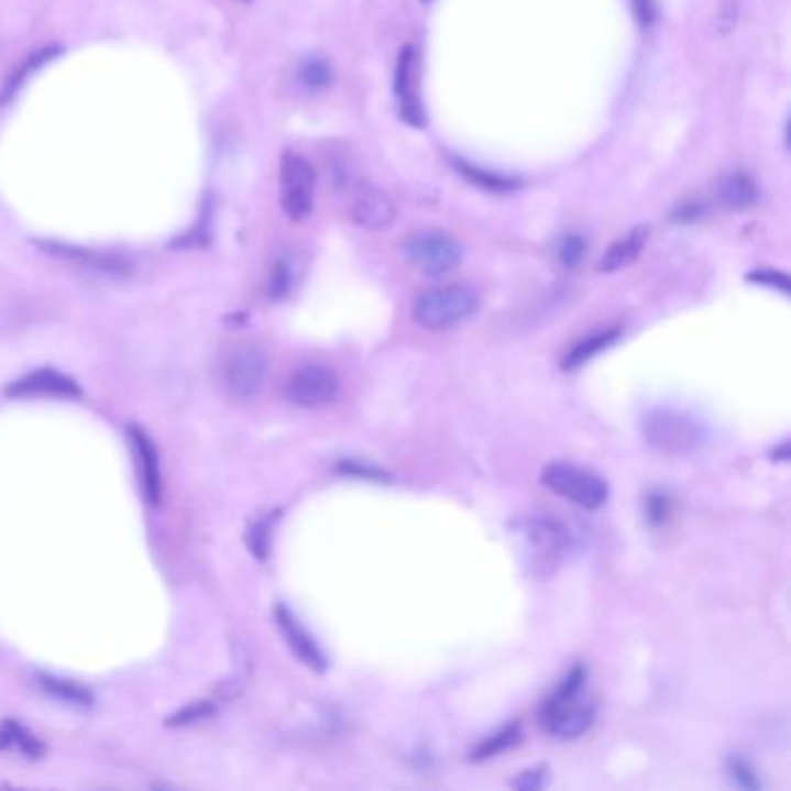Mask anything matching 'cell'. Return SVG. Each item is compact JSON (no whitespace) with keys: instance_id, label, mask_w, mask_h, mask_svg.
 Returning a JSON list of instances; mask_svg holds the SVG:
<instances>
[{"instance_id":"cell-32","label":"cell","mask_w":791,"mask_h":791,"mask_svg":"<svg viewBox=\"0 0 791 791\" xmlns=\"http://www.w3.org/2000/svg\"><path fill=\"white\" fill-rule=\"evenodd\" d=\"M543 784H546V773L541 771V768H534V771H525V773H520L516 780H513V787L523 789V791L541 789Z\"/></svg>"},{"instance_id":"cell-22","label":"cell","mask_w":791,"mask_h":791,"mask_svg":"<svg viewBox=\"0 0 791 791\" xmlns=\"http://www.w3.org/2000/svg\"><path fill=\"white\" fill-rule=\"evenodd\" d=\"M520 740V724H506L504 729H499L497 734L487 736L476 750H474V759H490V757H497L502 752H506L510 745H516Z\"/></svg>"},{"instance_id":"cell-6","label":"cell","mask_w":791,"mask_h":791,"mask_svg":"<svg viewBox=\"0 0 791 791\" xmlns=\"http://www.w3.org/2000/svg\"><path fill=\"white\" fill-rule=\"evenodd\" d=\"M339 395V378L326 365L299 367L286 383V397L303 409L328 406Z\"/></svg>"},{"instance_id":"cell-4","label":"cell","mask_w":791,"mask_h":791,"mask_svg":"<svg viewBox=\"0 0 791 791\" xmlns=\"http://www.w3.org/2000/svg\"><path fill=\"white\" fill-rule=\"evenodd\" d=\"M404 259L427 276H441L455 270L462 261L460 244L439 230L414 232L402 244Z\"/></svg>"},{"instance_id":"cell-8","label":"cell","mask_w":791,"mask_h":791,"mask_svg":"<svg viewBox=\"0 0 791 791\" xmlns=\"http://www.w3.org/2000/svg\"><path fill=\"white\" fill-rule=\"evenodd\" d=\"M418 52L414 45H404V50L397 56L395 66V98H397V110L399 119H404L414 128H422L427 123L425 107L418 89Z\"/></svg>"},{"instance_id":"cell-10","label":"cell","mask_w":791,"mask_h":791,"mask_svg":"<svg viewBox=\"0 0 791 791\" xmlns=\"http://www.w3.org/2000/svg\"><path fill=\"white\" fill-rule=\"evenodd\" d=\"M276 625H279V631L284 634L288 648L293 650V655L307 664L314 671H326L328 669V657L326 652L320 650V646L314 640V636L297 623V617L286 608V606H276Z\"/></svg>"},{"instance_id":"cell-18","label":"cell","mask_w":791,"mask_h":791,"mask_svg":"<svg viewBox=\"0 0 791 791\" xmlns=\"http://www.w3.org/2000/svg\"><path fill=\"white\" fill-rule=\"evenodd\" d=\"M37 249H42L45 253L54 255V259H63L70 261L75 265H87L91 270H100V272H121L125 270V263L119 259H112V255L105 253H96L89 249H81L75 244H63V242H37Z\"/></svg>"},{"instance_id":"cell-33","label":"cell","mask_w":791,"mask_h":791,"mask_svg":"<svg viewBox=\"0 0 791 791\" xmlns=\"http://www.w3.org/2000/svg\"><path fill=\"white\" fill-rule=\"evenodd\" d=\"M701 217H703V205H699V202L678 205L675 211H673V219L680 221V223H692V221H696Z\"/></svg>"},{"instance_id":"cell-34","label":"cell","mask_w":791,"mask_h":791,"mask_svg":"<svg viewBox=\"0 0 791 791\" xmlns=\"http://www.w3.org/2000/svg\"><path fill=\"white\" fill-rule=\"evenodd\" d=\"M422 3H430V0H422Z\"/></svg>"},{"instance_id":"cell-15","label":"cell","mask_w":791,"mask_h":791,"mask_svg":"<svg viewBox=\"0 0 791 791\" xmlns=\"http://www.w3.org/2000/svg\"><path fill=\"white\" fill-rule=\"evenodd\" d=\"M715 196L724 209L743 211L750 209L757 202L759 190H757V182L747 173H743V169H738V173L726 175L717 182Z\"/></svg>"},{"instance_id":"cell-23","label":"cell","mask_w":791,"mask_h":791,"mask_svg":"<svg viewBox=\"0 0 791 791\" xmlns=\"http://www.w3.org/2000/svg\"><path fill=\"white\" fill-rule=\"evenodd\" d=\"M299 79L307 84L309 89H326L332 84V68L326 58L309 56L299 63Z\"/></svg>"},{"instance_id":"cell-14","label":"cell","mask_w":791,"mask_h":791,"mask_svg":"<svg viewBox=\"0 0 791 791\" xmlns=\"http://www.w3.org/2000/svg\"><path fill=\"white\" fill-rule=\"evenodd\" d=\"M10 395H24V397H79V386L58 372L52 370H42V372H33L24 378L14 381L12 386L8 388Z\"/></svg>"},{"instance_id":"cell-9","label":"cell","mask_w":791,"mask_h":791,"mask_svg":"<svg viewBox=\"0 0 791 791\" xmlns=\"http://www.w3.org/2000/svg\"><path fill=\"white\" fill-rule=\"evenodd\" d=\"M351 219L365 230H386L397 219V207L381 188L362 184L355 190V198L351 205Z\"/></svg>"},{"instance_id":"cell-5","label":"cell","mask_w":791,"mask_h":791,"mask_svg":"<svg viewBox=\"0 0 791 791\" xmlns=\"http://www.w3.org/2000/svg\"><path fill=\"white\" fill-rule=\"evenodd\" d=\"M282 207L290 221H303L314 211L316 196V169L295 152H286L282 158Z\"/></svg>"},{"instance_id":"cell-24","label":"cell","mask_w":791,"mask_h":791,"mask_svg":"<svg viewBox=\"0 0 791 791\" xmlns=\"http://www.w3.org/2000/svg\"><path fill=\"white\" fill-rule=\"evenodd\" d=\"M585 251H587V244L585 240L581 238V234H564V238L558 242V249H554V255H558V261L562 267L567 270H573L579 267L581 261L585 259Z\"/></svg>"},{"instance_id":"cell-30","label":"cell","mask_w":791,"mask_h":791,"mask_svg":"<svg viewBox=\"0 0 791 791\" xmlns=\"http://www.w3.org/2000/svg\"><path fill=\"white\" fill-rule=\"evenodd\" d=\"M747 282L752 284H761L768 288H776L782 295H789V276L778 272V270H757L752 274H747Z\"/></svg>"},{"instance_id":"cell-27","label":"cell","mask_w":791,"mask_h":791,"mask_svg":"<svg viewBox=\"0 0 791 791\" xmlns=\"http://www.w3.org/2000/svg\"><path fill=\"white\" fill-rule=\"evenodd\" d=\"M246 543L251 548V552L255 554L259 560H265L267 552H270V525L259 520V523H251L249 525V531H246Z\"/></svg>"},{"instance_id":"cell-21","label":"cell","mask_w":791,"mask_h":791,"mask_svg":"<svg viewBox=\"0 0 791 791\" xmlns=\"http://www.w3.org/2000/svg\"><path fill=\"white\" fill-rule=\"evenodd\" d=\"M0 747H8V750L12 747V750L31 759H37L42 755V743L26 729V726H21L17 722H6L0 726Z\"/></svg>"},{"instance_id":"cell-29","label":"cell","mask_w":791,"mask_h":791,"mask_svg":"<svg viewBox=\"0 0 791 791\" xmlns=\"http://www.w3.org/2000/svg\"><path fill=\"white\" fill-rule=\"evenodd\" d=\"M629 3H631V14L636 19L638 29L650 31L657 24V17H659L657 0H629Z\"/></svg>"},{"instance_id":"cell-31","label":"cell","mask_w":791,"mask_h":791,"mask_svg":"<svg viewBox=\"0 0 791 791\" xmlns=\"http://www.w3.org/2000/svg\"><path fill=\"white\" fill-rule=\"evenodd\" d=\"M42 685H45L50 692L58 694L61 699H68V701H89V694H87V692H84V690L77 688V685H70V682H66V680L42 678Z\"/></svg>"},{"instance_id":"cell-20","label":"cell","mask_w":791,"mask_h":791,"mask_svg":"<svg viewBox=\"0 0 791 791\" xmlns=\"http://www.w3.org/2000/svg\"><path fill=\"white\" fill-rule=\"evenodd\" d=\"M455 167L460 169V173L481 188L490 190V194H508V190H516L520 186L518 179L513 177H506V175H497V173H490V169H483V167H476L472 163H466L462 158H455Z\"/></svg>"},{"instance_id":"cell-11","label":"cell","mask_w":791,"mask_h":791,"mask_svg":"<svg viewBox=\"0 0 791 791\" xmlns=\"http://www.w3.org/2000/svg\"><path fill=\"white\" fill-rule=\"evenodd\" d=\"M128 441H131L133 455L138 462V474L146 499L152 504L161 502V462L154 441L140 427H128Z\"/></svg>"},{"instance_id":"cell-7","label":"cell","mask_w":791,"mask_h":791,"mask_svg":"<svg viewBox=\"0 0 791 791\" xmlns=\"http://www.w3.org/2000/svg\"><path fill=\"white\" fill-rule=\"evenodd\" d=\"M267 355L255 347H240L230 351L226 360V383L234 397L249 399L261 393L267 378Z\"/></svg>"},{"instance_id":"cell-3","label":"cell","mask_w":791,"mask_h":791,"mask_svg":"<svg viewBox=\"0 0 791 791\" xmlns=\"http://www.w3.org/2000/svg\"><path fill=\"white\" fill-rule=\"evenodd\" d=\"M541 483L552 490L554 495L587 510L602 508L608 499V483L598 474L590 472V469L571 462H550L543 469Z\"/></svg>"},{"instance_id":"cell-28","label":"cell","mask_w":791,"mask_h":791,"mask_svg":"<svg viewBox=\"0 0 791 791\" xmlns=\"http://www.w3.org/2000/svg\"><path fill=\"white\" fill-rule=\"evenodd\" d=\"M671 513V497L667 493H650L646 497V518L652 525H664Z\"/></svg>"},{"instance_id":"cell-13","label":"cell","mask_w":791,"mask_h":791,"mask_svg":"<svg viewBox=\"0 0 791 791\" xmlns=\"http://www.w3.org/2000/svg\"><path fill=\"white\" fill-rule=\"evenodd\" d=\"M594 705L592 703H579V699L567 703L564 708L546 715L541 722L546 729L560 740H573L587 734L594 724Z\"/></svg>"},{"instance_id":"cell-12","label":"cell","mask_w":791,"mask_h":791,"mask_svg":"<svg viewBox=\"0 0 791 791\" xmlns=\"http://www.w3.org/2000/svg\"><path fill=\"white\" fill-rule=\"evenodd\" d=\"M525 537L529 546L537 552V558L546 564H554V560L562 558L569 546V531L562 523L552 518H534L525 527Z\"/></svg>"},{"instance_id":"cell-2","label":"cell","mask_w":791,"mask_h":791,"mask_svg":"<svg viewBox=\"0 0 791 791\" xmlns=\"http://www.w3.org/2000/svg\"><path fill=\"white\" fill-rule=\"evenodd\" d=\"M646 439L652 448L669 455H692L705 443V427L690 414L657 409L644 422Z\"/></svg>"},{"instance_id":"cell-17","label":"cell","mask_w":791,"mask_h":791,"mask_svg":"<svg viewBox=\"0 0 791 791\" xmlns=\"http://www.w3.org/2000/svg\"><path fill=\"white\" fill-rule=\"evenodd\" d=\"M646 242H648V228L644 226L634 228L629 234H625V238H619L617 242L611 244V249L602 255V261H598L596 270L611 274L629 267L631 263H636L640 251L646 249Z\"/></svg>"},{"instance_id":"cell-19","label":"cell","mask_w":791,"mask_h":791,"mask_svg":"<svg viewBox=\"0 0 791 791\" xmlns=\"http://www.w3.org/2000/svg\"><path fill=\"white\" fill-rule=\"evenodd\" d=\"M619 334H623V330H619V328H608V330L594 332L590 337H583L581 341H575V344L567 351V355L562 360V370H575V367L585 365V362H590L594 355H598L602 351H606L608 347H613L615 341L619 339Z\"/></svg>"},{"instance_id":"cell-25","label":"cell","mask_w":791,"mask_h":791,"mask_svg":"<svg viewBox=\"0 0 791 791\" xmlns=\"http://www.w3.org/2000/svg\"><path fill=\"white\" fill-rule=\"evenodd\" d=\"M293 286V270L288 265V261H279L272 272H270V279H267V295L270 299H282L288 295Z\"/></svg>"},{"instance_id":"cell-26","label":"cell","mask_w":791,"mask_h":791,"mask_svg":"<svg viewBox=\"0 0 791 791\" xmlns=\"http://www.w3.org/2000/svg\"><path fill=\"white\" fill-rule=\"evenodd\" d=\"M726 771H729V778L734 780L736 787H743V789H759V778L755 773V768L747 763L745 759L740 757H732L729 763H726Z\"/></svg>"},{"instance_id":"cell-16","label":"cell","mask_w":791,"mask_h":791,"mask_svg":"<svg viewBox=\"0 0 791 791\" xmlns=\"http://www.w3.org/2000/svg\"><path fill=\"white\" fill-rule=\"evenodd\" d=\"M61 52H63L61 45H47V47H42V50L33 52L31 56H26L24 63H21V66H19L3 84H0V107L8 105L10 100H14V96L26 87V81H29L37 70L45 68L47 63H52L54 58H58Z\"/></svg>"},{"instance_id":"cell-1","label":"cell","mask_w":791,"mask_h":791,"mask_svg":"<svg viewBox=\"0 0 791 791\" xmlns=\"http://www.w3.org/2000/svg\"><path fill=\"white\" fill-rule=\"evenodd\" d=\"M481 307V299L469 286H443L422 293L414 303V320L430 332L451 330L472 318Z\"/></svg>"}]
</instances>
